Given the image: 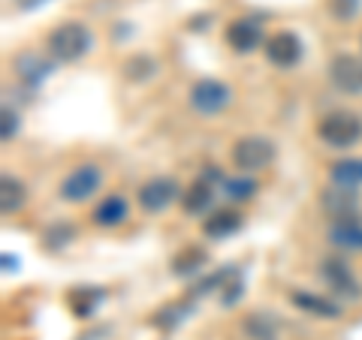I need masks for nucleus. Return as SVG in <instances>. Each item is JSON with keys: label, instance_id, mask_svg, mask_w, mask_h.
Listing matches in <instances>:
<instances>
[{"label": "nucleus", "instance_id": "obj_10", "mask_svg": "<svg viewBox=\"0 0 362 340\" xmlns=\"http://www.w3.org/2000/svg\"><path fill=\"white\" fill-rule=\"evenodd\" d=\"M320 280H326V286L335 289L338 296H347V298H359L362 296V286L359 280L354 277V271L344 259H323L320 262Z\"/></svg>", "mask_w": 362, "mask_h": 340}, {"label": "nucleus", "instance_id": "obj_12", "mask_svg": "<svg viewBox=\"0 0 362 340\" xmlns=\"http://www.w3.org/2000/svg\"><path fill=\"white\" fill-rule=\"evenodd\" d=\"M329 244L338 247L344 253H362V217L354 214V217L344 220H332L329 223Z\"/></svg>", "mask_w": 362, "mask_h": 340}, {"label": "nucleus", "instance_id": "obj_15", "mask_svg": "<svg viewBox=\"0 0 362 340\" xmlns=\"http://www.w3.org/2000/svg\"><path fill=\"white\" fill-rule=\"evenodd\" d=\"M242 229V214L239 211H214L202 223V235L211 238V241H221V238H230Z\"/></svg>", "mask_w": 362, "mask_h": 340}, {"label": "nucleus", "instance_id": "obj_21", "mask_svg": "<svg viewBox=\"0 0 362 340\" xmlns=\"http://www.w3.org/2000/svg\"><path fill=\"white\" fill-rule=\"evenodd\" d=\"M202 265H206V250H199V247H187V250H181L173 259V271H175V274H181V277L197 274Z\"/></svg>", "mask_w": 362, "mask_h": 340}, {"label": "nucleus", "instance_id": "obj_22", "mask_svg": "<svg viewBox=\"0 0 362 340\" xmlns=\"http://www.w3.org/2000/svg\"><path fill=\"white\" fill-rule=\"evenodd\" d=\"M223 196L230 202H247L257 196V181L254 178H223Z\"/></svg>", "mask_w": 362, "mask_h": 340}, {"label": "nucleus", "instance_id": "obj_16", "mask_svg": "<svg viewBox=\"0 0 362 340\" xmlns=\"http://www.w3.org/2000/svg\"><path fill=\"white\" fill-rule=\"evenodd\" d=\"M214 202V190H211V181L206 178H197L194 184H190L187 190H181V208H185L187 214H206L211 208Z\"/></svg>", "mask_w": 362, "mask_h": 340}, {"label": "nucleus", "instance_id": "obj_3", "mask_svg": "<svg viewBox=\"0 0 362 340\" xmlns=\"http://www.w3.org/2000/svg\"><path fill=\"white\" fill-rule=\"evenodd\" d=\"M230 160L242 175L259 172V169H266L275 160V145H272V139H266V135H245V139L233 145Z\"/></svg>", "mask_w": 362, "mask_h": 340}, {"label": "nucleus", "instance_id": "obj_4", "mask_svg": "<svg viewBox=\"0 0 362 340\" xmlns=\"http://www.w3.org/2000/svg\"><path fill=\"white\" fill-rule=\"evenodd\" d=\"M178 196H181L178 181L175 178H166V175H157L151 181H145V184L136 190V202H139V208L145 214H160V211H166Z\"/></svg>", "mask_w": 362, "mask_h": 340}, {"label": "nucleus", "instance_id": "obj_6", "mask_svg": "<svg viewBox=\"0 0 362 340\" xmlns=\"http://www.w3.org/2000/svg\"><path fill=\"white\" fill-rule=\"evenodd\" d=\"M233 103V90L226 87L218 78H199V82L190 87V106L199 115H218L226 106Z\"/></svg>", "mask_w": 362, "mask_h": 340}, {"label": "nucleus", "instance_id": "obj_17", "mask_svg": "<svg viewBox=\"0 0 362 340\" xmlns=\"http://www.w3.org/2000/svg\"><path fill=\"white\" fill-rule=\"evenodd\" d=\"M290 301H293V308H299L302 313L320 316V320H338V316H341L335 301L320 298V296H314V292H290Z\"/></svg>", "mask_w": 362, "mask_h": 340}, {"label": "nucleus", "instance_id": "obj_19", "mask_svg": "<svg viewBox=\"0 0 362 340\" xmlns=\"http://www.w3.org/2000/svg\"><path fill=\"white\" fill-rule=\"evenodd\" d=\"M25 202H28L25 184H21L16 175L4 172V178H0V211L9 217V214H18L21 208H25Z\"/></svg>", "mask_w": 362, "mask_h": 340}, {"label": "nucleus", "instance_id": "obj_5", "mask_svg": "<svg viewBox=\"0 0 362 340\" xmlns=\"http://www.w3.org/2000/svg\"><path fill=\"white\" fill-rule=\"evenodd\" d=\"M100 184H103V172H100V166L82 163L61 181V199L76 205V202H85V199L94 196V193L100 190Z\"/></svg>", "mask_w": 362, "mask_h": 340}, {"label": "nucleus", "instance_id": "obj_26", "mask_svg": "<svg viewBox=\"0 0 362 340\" xmlns=\"http://www.w3.org/2000/svg\"><path fill=\"white\" fill-rule=\"evenodd\" d=\"M4 268H6V271H16V268H18V259L6 253V256H4Z\"/></svg>", "mask_w": 362, "mask_h": 340}, {"label": "nucleus", "instance_id": "obj_14", "mask_svg": "<svg viewBox=\"0 0 362 340\" xmlns=\"http://www.w3.org/2000/svg\"><path fill=\"white\" fill-rule=\"evenodd\" d=\"M130 214V205L124 196H106L100 199V205L90 211V223L100 226V229H115V226H121L124 220H127Z\"/></svg>", "mask_w": 362, "mask_h": 340}, {"label": "nucleus", "instance_id": "obj_11", "mask_svg": "<svg viewBox=\"0 0 362 340\" xmlns=\"http://www.w3.org/2000/svg\"><path fill=\"white\" fill-rule=\"evenodd\" d=\"M320 208L329 214L332 220L354 217V214H359V193H356V187L332 184L320 193Z\"/></svg>", "mask_w": 362, "mask_h": 340}, {"label": "nucleus", "instance_id": "obj_24", "mask_svg": "<svg viewBox=\"0 0 362 340\" xmlns=\"http://www.w3.org/2000/svg\"><path fill=\"white\" fill-rule=\"evenodd\" d=\"M359 6H362V0H329V13H332V18H338V21L356 18V16H359Z\"/></svg>", "mask_w": 362, "mask_h": 340}, {"label": "nucleus", "instance_id": "obj_20", "mask_svg": "<svg viewBox=\"0 0 362 340\" xmlns=\"http://www.w3.org/2000/svg\"><path fill=\"white\" fill-rule=\"evenodd\" d=\"M329 181L341 187H362V157H347L329 166Z\"/></svg>", "mask_w": 362, "mask_h": 340}, {"label": "nucleus", "instance_id": "obj_23", "mask_svg": "<svg viewBox=\"0 0 362 340\" xmlns=\"http://www.w3.org/2000/svg\"><path fill=\"white\" fill-rule=\"evenodd\" d=\"M76 238V229H73V223H54V226H49L45 229V235H42V241H45V247L49 250H61V247H66Z\"/></svg>", "mask_w": 362, "mask_h": 340}, {"label": "nucleus", "instance_id": "obj_1", "mask_svg": "<svg viewBox=\"0 0 362 340\" xmlns=\"http://www.w3.org/2000/svg\"><path fill=\"white\" fill-rule=\"evenodd\" d=\"M90 45H94V37H90V30L82 21H64V25H58L49 33V51L61 63H73L78 58H85Z\"/></svg>", "mask_w": 362, "mask_h": 340}, {"label": "nucleus", "instance_id": "obj_25", "mask_svg": "<svg viewBox=\"0 0 362 340\" xmlns=\"http://www.w3.org/2000/svg\"><path fill=\"white\" fill-rule=\"evenodd\" d=\"M16 133H18V115L13 109H4V115H0V139L13 142Z\"/></svg>", "mask_w": 362, "mask_h": 340}, {"label": "nucleus", "instance_id": "obj_13", "mask_svg": "<svg viewBox=\"0 0 362 340\" xmlns=\"http://www.w3.org/2000/svg\"><path fill=\"white\" fill-rule=\"evenodd\" d=\"M13 66H16V73H18L21 82L30 85V87H37L42 78L52 75L54 58H45V54H37V51H21Z\"/></svg>", "mask_w": 362, "mask_h": 340}, {"label": "nucleus", "instance_id": "obj_9", "mask_svg": "<svg viewBox=\"0 0 362 340\" xmlns=\"http://www.w3.org/2000/svg\"><path fill=\"white\" fill-rule=\"evenodd\" d=\"M223 40L235 54H251L254 49L263 45V25H259L257 18H235V21H230Z\"/></svg>", "mask_w": 362, "mask_h": 340}, {"label": "nucleus", "instance_id": "obj_8", "mask_svg": "<svg viewBox=\"0 0 362 340\" xmlns=\"http://www.w3.org/2000/svg\"><path fill=\"white\" fill-rule=\"evenodd\" d=\"M266 58L278 70H290V66H296L302 61V40L293 30H278L266 42Z\"/></svg>", "mask_w": 362, "mask_h": 340}, {"label": "nucleus", "instance_id": "obj_18", "mask_svg": "<svg viewBox=\"0 0 362 340\" xmlns=\"http://www.w3.org/2000/svg\"><path fill=\"white\" fill-rule=\"evenodd\" d=\"M242 332L251 337V340H278L281 325H278V320L272 313L254 310V313H247L245 320H242Z\"/></svg>", "mask_w": 362, "mask_h": 340}, {"label": "nucleus", "instance_id": "obj_2", "mask_svg": "<svg viewBox=\"0 0 362 340\" xmlns=\"http://www.w3.org/2000/svg\"><path fill=\"white\" fill-rule=\"evenodd\" d=\"M317 135L329 148H338V151L354 148L362 139V118L354 115V111H329L317 123Z\"/></svg>", "mask_w": 362, "mask_h": 340}, {"label": "nucleus", "instance_id": "obj_7", "mask_svg": "<svg viewBox=\"0 0 362 340\" xmlns=\"http://www.w3.org/2000/svg\"><path fill=\"white\" fill-rule=\"evenodd\" d=\"M329 82L341 94L350 97L362 94V58H356V54H335L329 63Z\"/></svg>", "mask_w": 362, "mask_h": 340}]
</instances>
